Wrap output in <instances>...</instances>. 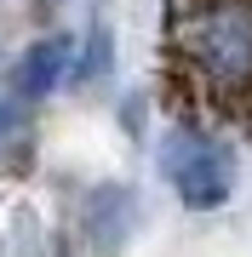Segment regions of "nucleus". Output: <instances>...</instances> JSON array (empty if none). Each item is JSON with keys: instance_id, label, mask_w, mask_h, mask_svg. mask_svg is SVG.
<instances>
[{"instance_id": "3", "label": "nucleus", "mask_w": 252, "mask_h": 257, "mask_svg": "<svg viewBox=\"0 0 252 257\" xmlns=\"http://www.w3.org/2000/svg\"><path fill=\"white\" fill-rule=\"evenodd\" d=\"M80 80H103L109 74V29H92V46H86V69H75Z\"/></svg>"}, {"instance_id": "2", "label": "nucleus", "mask_w": 252, "mask_h": 257, "mask_svg": "<svg viewBox=\"0 0 252 257\" xmlns=\"http://www.w3.org/2000/svg\"><path fill=\"white\" fill-rule=\"evenodd\" d=\"M63 69H69V40L63 35H46V40H35V46L23 52V63H18V97H46L57 80H63Z\"/></svg>"}, {"instance_id": "1", "label": "nucleus", "mask_w": 252, "mask_h": 257, "mask_svg": "<svg viewBox=\"0 0 252 257\" xmlns=\"http://www.w3.org/2000/svg\"><path fill=\"white\" fill-rule=\"evenodd\" d=\"M160 172L166 183L178 189V200L189 211H212L229 200V183H235V160L229 149L212 138L195 120H178V126L160 138Z\"/></svg>"}]
</instances>
